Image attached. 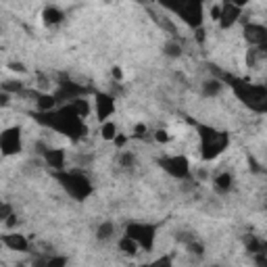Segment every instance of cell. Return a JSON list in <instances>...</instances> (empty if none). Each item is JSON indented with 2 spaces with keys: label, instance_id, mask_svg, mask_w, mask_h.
Masks as SVG:
<instances>
[{
  "label": "cell",
  "instance_id": "d590c367",
  "mask_svg": "<svg viewBox=\"0 0 267 267\" xmlns=\"http://www.w3.org/2000/svg\"><path fill=\"white\" fill-rule=\"evenodd\" d=\"M219 15H221V4H215L211 8V19L213 21H219Z\"/></svg>",
  "mask_w": 267,
  "mask_h": 267
},
{
  "label": "cell",
  "instance_id": "484cf974",
  "mask_svg": "<svg viewBox=\"0 0 267 267\" xmlns=\"http://www.w3.org/2000/svg\"><path fill=\"white\" fill-rule=\"evenodd\" d=\"M186 248H188V253L194 255V257H202L204 255V246L202 242H199V240H190V242H186Z\"/></svg>",
  "mask_w": 267,
  "mask_h": 267
},
{
  "label": "cell",
  "instance_id": "ee69618b",
  "mask_svg": "<svg viewBox=\"0 0 267 267\" xmlns=\"http://www.w3.org/2000/svg\"><path fill=\"white\" fill-rule=\"evenodd\" d=\"M2 246H4V244H2V240H0V248H2Z\"/></svg>",
  "mask_w": 267,
  "mask_h": 267
},
{
  "label": "cell",
  "instance_id": "f1b7e54d",
  "mask_svg": "<svg viewBox=\"0 0 267 267\" xmlns=\"http://www.w3.org/2000/svg\"><path fill=\"white\" fill-rule=\"evenodd\" d=\"M155 140L159 142V144H167V142L171 140V136L167 134V130H157L155 132Z\"/></svg>",
  "mask_w": 267,
  "mask_h": 267
},
{
  "label": "cell",
  "instance_id": "4316f807",
  "mask_svg": "<svg viewBox=\"0 0 267 267\" xmlns=\"http://www.w3.org/2000/svg\"><path fill=\"white\" fill-rule=\"evenodd\" d=\"M119 163H121V167L130 169V167L136 165V159H134V155H132V153H121V157H119Z\"/></svg>",
  "mask_w": 267,
  "mask_h": 267
},
{
  "label": "cell",
  "instance_id": "e0dca14e",
  "mask_svg": "<svg viewBox=\"0 0 267 267\" xmlns=\"http://www.w3.org/2000/svg\"><path fill=\"white\" fill-rule=\"evenodd\" d=\"M33 99H35V106H38L40 113L57 109V104H59L57 99H55V94H38V92H33Z\"/></svg>",
  "mask_w": 267,
  "mask_h": 267
},
{
  "label": "cell",
  "instance_id": "9c48e42d",
  "mask_svg": "<svg viewBox=\"0 0 267 267\" xmlns=\"http://www.w3.org/2000/svg\"><path fill=\"white\" fill-rule=\"evenodd\" d=\"M86 92H88L86 88L75 82H61L55 92V99H57V102H73L77 99H82V96H86Z\"/></svg>",
  "mask_w": 267,
  "mask_h": 267
},
{
  "label": "cell",
  "instance_id": "f546056e",
  "mask_svg": "<svg viewBox=\"0 0 267 267\" xmlns=\"http://www.w3.org/2000/svg\"><path fill=\"white\" fill-rule=\"evenodd\" d=\"M11 213H13V207H11V204H6V202L0 204V221H4L8 215H11Z\"/></svg>",
  "mask_w": 267,
  "mask_h": 267
},
{
  "label": "cell",
  "instance_id": "7a4b0ae2",
  "mask_svg": "<svg viewBox=\"0 0 267 267\" xmlns=\"http://www.w3.org/2000/svg\"><path fill=\"white\" fill-rule=\"evenodd\" d=\"M221 82H228L232 92L236 94V99L248 106L255 113H265L267 111V88L263 84H251L244 79H238L232 75H224Z\"/></svg>",
  "mask_w": 267,
  "mask_h": 267
},
{
  "label": "cell",
  "instance_id": "ba28073f",
  "mask_svg": "<svg viewBox=\"0 0 267 267\" xmlns=\"http://www.w3.org/2000/svg\"><path fill=\"white\" fill-rule=\"evenodd\" d=\"M23 150V140H21V128L13 126L0 132V153L4 157H15Z\"/></svg>",
  "mask_w": 267,
  "mask_h": 267
},
{
  "label": "cell",
  "instance_id": "4dcf8cb0",
  "mask_svg": "<svg viewBox=\"0 0 267 267\" xmlns=\"http://www.w3.org/2000/svg\"><path fill=\"white\" fill-rule=\"evenodd\" d=\"M204 38H207V32H204V28L200 25V28L194 30V40H197L199 44H202V42H204Z\"/></svg>",
  "mask_w": 267,
  "mask_h": 267
},
{
  "label": "cell",
  "instance_id": "83f0119b",
  "mask_svg": "<svg viewBox=\"0 0 267 267\" xmlns=\"http://www.w3.org/2000/svg\"><path fill=\"white\" fill-rule=\"evenodd\" d=\"M44 265L46 267H63V265H67V259L65 257H50V259L44 261Z\"/></svg>",
  "mask_w": 267,
  "mask_h": 267
},
{
  "label": "cell",
  "instance_id": "8fae6325",
  "mask_svg": "<svg viewBox=\"0 0 267 267\" xmlns=\"http://www.w3.org/2000/svg\"><path fill=\"white\" fill-rule=\"evenodd\" d=\"M244 38L251 46L265 48L267 46V28L261 23H246L244 25Z\"/></svg>",
  "mask_w": 267,
  "mask_h": 267
},
{
  "label": "cell",
  "instance_id": "9a60e30c",
  "mask_svg": "<svg viewBox=\"0 0 267 267\" xmlns=\"http://www.w3.org/2000/svg\"><path fill=\"white\" fill-rule=\"evenodd\" d=\"M63 19H65V13L61 11V8H57V6H46L44 8V13H42V21H44V25H48V28L63 23Z\"/></svg>",
  "mask_w": 267,
  "mask_h": 267
},
{
  "label": "cell",
  "instance_id": "cb8c5ba5",
  "mask_svg": "<svg viewBox=\"0 0 267 267\" xmlns=\"http://www.w3.org/2000/svg\"><path fill=\"white\" fill-rule=\"evenodd\" d=\"M0 90L8 92V94H21L23 92V82H19V79H11V82H4L2 86H0Z\"/></svg>",
  "mask_w": 267,
  "mask_h": 267
},
{
  "label": "cell",
  "instance_id": "e575fe53",
  "mask_svg": "<svg viewBox=\"0 0 267 267\" xmlns=\"http://www.w3.org/2000/svg\"><path fill=\"white\" fill-rule=\"evenodd\" d=\"M8 104H11V94L0 92V106H8Z\"/></svg>",
  "mask_w": 267,
  "mask_h": 267
},
{
  "label": "cell",
  "instance_id": "d4e9b609",
  "mask_svg": "<svg viewBox=\"0 0 267 267\" xmlns=\"http://www.w3.org/2000/svg\"><path fill=\"white\" fill-rule=\"evenodd\" d=\"M165 57H169V59H180V57H182L180 42H167V44H165Z\"/></svg>",
  "mask_w": 267,
  "mask_h": 267
},
{
  "label": "cell",
  "instance_id": "7bdbcfd3",
  "mask_svg": "<svg viewBox=\"0 0 267 267\" xmlns=\"http://www.w3.org/2000/svg\"><path fill=\"white\" fill-rule=\"evenodd\" d=\"M136 2H138V4H144V6H146V4H150V2H155V0H136Z\"/></svg>",
  "mask_w": 267,
  "mask_h": 267
},
{
  "label": "cell",
  "instance_id": "b9f144b4",
  "mask_svg": "<svg viewBox=\"0 0 267 267\" xmlns=\"http://www.w3.org/2000/svg\"><path fill=\"white\" fill-rule=\"evenodd\" d=\"M199 180H207V171H204V169L199 171Z\"/></svg>",
  "mask_w": 267,
  "mask_h": 267
},
{
  "label": "cell",
  "instance_id": "d6a6232c",
  "mask_svg": "<svg viewBox=\"0 0 267 267\" xmlns=\"http://www.w3.org/2000/svg\"><path fill=\"white\" fill-rule=\"evenodd\" d=\"M113 142H115V146H117V148H123V146H126V142H128V138L121 136V134H117V136L113 138Z\"/></svg>",
  "mask_w": 267,
  "mask_h": 267
},
{
  "label": "cell",
  "instance_id": "8992f818",
  "mask_svg": "<svg viewBox=\"0 0 267 267\" xmlns=\"http://www.w3.org/2000/svg\"><path fill=\"white\" fill-rule=\"evenodd\" d=\"M126 236L134 238L140 246V251H153L157 240V226L155 224H140V221H130L126 228Z\"/></svg>",
  "mask_w": 267,
  "mask_h": 267
},
{
  "label": "cell",
  "instance_id": "7c38bea8",
  "mask_svg": "<svg viewBox=\"0 0 267 267\" xmlns=\"http://www.w3.org/2000/svg\"><path fill=\"white\" fill-rule=\"evenodd\" d=\"M242 17V8L234 6L230 0H226L224 4H221V15H219V28L221 30H230L234 23H238V19Z\"/></svg>",
  "mask_w": 267,
  "mask_h": 267
},
{
  "label": "cell",
  "instance_id": "30bf717a",
  "mask_svg": "<svg viewBox=\"0 0 267 267\" xmlns=\"http://www.w3.org/2000/svg\"><path fill=\"white\" fill-rule=\"evenodd\" d=\"M94 100H96L94 106H96V117H99V121H106L117 111V99L109 92H99Z\"/></svg>",
  "mask_w": 267,
  "mask_h": 267
},
{
  "label": "cell",
  "instance_id": "f6af8a7d",
  "mask_svg": "<svg viewBox=\"0 0 267 267\" xmlns=\"http://www.w3.org/2000/svg\"><path fill=\"white\" fill-rule=\"evenodd\" d=\"M0 204H2V200H0Z\"/></svg>",
  "mask_w": 267,
  "mask_h": 267
},
{
  "label": "cell",
  "instance_id": "2e32d148",
  "mask_svg": "<svg viewBox=\"0 0 267 267\" xmlns=\"http://www.w3.org/2000/svg\"><path fill=\"white\" fill-rule=\"evenodd\" d=\"M213 186H215V190L219 194H228L230 190H232V186H234V177L230 171H221L215 175V182H213Z\"/></svg>",
  "mask_w": 267,
  "mask_h": 267
},
{
  "label": "cell",
  "instance_id": "ab89813d",
  "mask_svg": "<svg viewBox=\"0 0 267 267\" xmlns=\"http://www.w3.org/2000/svg\"><path fill=\"white\" fill-rule=\"evenodd\" d=\"M248 165H251V167H253V171H255V173H261V167H259V165H257V161H255V159H253V157H251V159H248Z\"/></svg>",
  "mask_w": 267,
  "mask_h": 267
},
{
  "label": "cell",
  "instance_id": "74e56055",
  "mask_svg": "<svg viewBox=\"0 0 267 267\" xmlns=\"http://www.w3.org/2000/svg\"><path fill=\"white\" fill-rule=\"evenodd\" d=\"M4 224H6V228H8V230L17 226V215H15V213H11V215H8V217L4 219Z\"/></svg>",
  "mask_w": 267,
  "mask_h": 267
},
{
  "label": "cell",
  "instance_id": "5bb4252c",
  "mask_svg": "<svg viewBox=\"0 0 267 267\" xmlns=\"http://www.w3.org/2000/svg\"><path fill=\"white\" fill-rule=\"evenodd\" d=\"M0 240H2V244L6 248L17 251V253H28V248H30V240L23 234H4V236H0Z\"/></svg>",
  "mask_w": 267,
  "mask_h": 267
},
{
  "label": "cell",
  "instance_id": "1f68e13d",
  "mask_svg": "<svg viewBox=\"0 0 267 267\" xmlns=\"http://www.w3.org/2000/svg\"><path fill=\"white\" fill-rule=\"evenodd\" d=\"M8 69L15 71V73H25V71H28L23 63H17V61H13V63H8Z\"/></svg>",
  "mask_w": 267,
  "mask_h": 267
},
{
  "label": "cell",
  "instance_id": "60d3db41",
  "mask_svg": "<svg viewBox=\"0 0 267 267\" xmlns=\"http://www.w3.org/2000/svg\"><path fill=\"white\" fill-rule=\"evenodd\" d=\"M171 263V257H161L159 261H155V265H169Z\"/></svg>",
  "mask_w": 267,
  "mask_h": 267
},
{
  "label": "cell",
  "instance_id": "4fadbf2b",
  "mask_svg": "<svg viewBox=\"0 0 267 267\" xmlns=\"http://www.w3.org/2000/svg\"><path fill=\"white\" fill-rule=\"evenodd\" d=\"M42 157H44V161H46V165L52 169V171H63V169H67L65 167V161H67V155H65V150L63 148H46L42 153Z\"/></svg>",
  "mask_w": 267,
  "mask_h": 267
},
{
  "label": "cell",
  "instance_id": "ac0fdd59",
  "mask_svg": "<svg viewBox=\"0 0 267 267\" xmlns=\"http://www.w3.org/2000/svg\"><path fill=\"white\" fill-rule=\"evenodd\" d=\"M221 90H224V82H221L219 77H211L202 84V94L207 96V99H215Z\"/></svg>",
  "mask_w": 267,
  "mask_h": 267
},
{
  "label": "cell",
  "instance_id": "8d00e7d4",
  "mask_svg": "<svg viewBox=\"0 0 267 267\" xmlns=\"http://www.w3.org/2000/svg\"><path fill=\"white\" fill-rule=\"evenodd\" d=\"M111 75H113L115 82H121V77H123V71H121V67H113V69H111Z\"/></svg>",
  "mask_w": 267,
  "mask_h": 267
},
{
  "label": "cell",
  "instance_id": "f35d334b",
  "mask_svg": "<svg viewBox=\"0 0 267 267\" xmlns=\"http://www.w3.org/2000/svg\"><path fill=\"white\" fill-rule=\"evenodd\" d=\"M230 2H232L234 6H238V8H244L248 2H251V0H230Z\"/></svg>",
  "mask_w": 267,
  "mask_h": 267
},
{
  "label": "cell",
  "instance_id": "603a6c76",
  "mask_svg": "<svg viewBox=\"0 0 267 267\" xmlns=\"http://www.w3.org/2000/svg\"><path fill=\"white\" fill-rule=\"evenodd\" d=\"M71 104H73V109L77 111V115H79L82 119H86L88 115H90V102H88L84 96H82V99H77V100H73Z\"/></svg>",
  "mask_w": 267,
  "mask_h": 267
},
{
  "label": "cell",
  "instance_id": "5b68a950",
  "mask_svg": "<svg viewBox=\"0 0 267 267\" xmlns=\"http://www.w3.org/2000/svg\"><path fill=\"white\" fill-rule=\"evenodd\" d=\"M165 11L177 15L190 30L202 25V4L204 0H157Z\"/></svg>",
  "mask_w": 267,
  "mask_h": 267
},
{
  "label": "cell",
  "instance_id": "44dd1931",
  "mask_svg": "<svg viewBox=\"0 0 267 267\" xmlns=\"http://www.w3.org/2000/svg\"><path fill=\"white\" fill-rule=\"evenodd\" d=\"M115 234V226H113V221H104V224L99 226V230H96V238L99 240H111Z\"/></svg>",
  "mask_w": 267,
  "mask_h": 267
},
{
  "label": "cell",
  "instance_id": "52a82bcc",
  "mask_svg": "<svg viewBox=\"0 0 267 267\" xmlns=\"http://www.w3.org/2000/svg\"><path fill=\"white\" fill-rule=\"evenodd\" d=\"M157 163H159V167H161L167 175L175 177V180H188V177H190V161L184 155L161 157Z\"/></svg>",
  "mask_w": 267,
  "mask_h": 267
},
{
  "label": "cell",
  "instance_id": "d6986e66",
  "mask_svg": "<svg viewBox=\"0 0 267 267\" xmlns=\"http://www.w3.org/2000/svg\"><path fill=\"white\" fill-rule=\"evenodd\" d=\"M119 251L123 253V255H130V257H134V255H138V251H140V246H138V242L134 238H130V236H123L121 240H119Z\"/></svg>",
  "mask_w": 267,
  "mask_h": 267
},
{
  "label": "cell",
  "instance_id": "836d02e7",
  "mask_svg": "<svg viewBox=\"0 0 267 267\" xmlns=\"http://www.w3.org/2000/svg\"><path fill=\"white\" fill-rule=\"evenodd\" d=\"M134 132H136V134H134V136H138V138H144V134H146V126H144V123H138V126L134 128Z\"/></svg>",
  "mask_w": 267,
  "mask_h": 267
},
{
  "label": "cell",
  "instance_id": "6da1fadb",
  "mask_svg": "<svg viewBox=\"0 0 267 267\" xmlns=\"http://www.w3.org/2000/svg\"><path fill=\"white\" fill-rule=\"evenodd\" d=\"M33 119L44 128H50V130L59 132L61 136L69 138L71 142L82 140L88 132L84 119L77 115V111L73 109L71 102H67L63 106H57V109H52V111H44V113L38 111L33 115Z\"/></svg>",
  "mask_w": 267,
  "mask_h": 267
},
{
  "label": "cell",
  "instance_id": "277c9868",
  "mask_svg": "<svg viewBox=\"0 0 267 267\" xmlns=\"http://www.w3.org/2000/svg\"><path fill=\"white\" fill-rule=\"evenodd\" d=\"M199 136H200V157L202 161H213L219 155H224L230 146V136L228 132H221L217 128L199 123Z\"/></svg>",
  "mask_w": 267,
  "mask_h": 267
},
{
  "label": "cell",
  "instance_id": "3957f363",
  "mask_svg": "<svg viewBox=\"0 0 267 267\" xmlns=\"http://www.w3.org/2000/svg\"><path fill=\"white\" fill-rule=\"evenodd\" d=\"M52 177L61 184V188H63L73 200H86V199H90L92 192H94V186L90 182V177H88L84 171H79V169L52 171Z\"/></svg>",
  "mask_w": 267,
  "mask_h": 267
},
{
  "label": "cell",
  "instance_id": "ffe728a7",
  "mask_svg": "<svg viewBox=\"0 0 267 267\" xmlns=\"http://www.w3.org/2000/svg\"><path fill=\"white\" fill-rule=\"evenodd\" d=\"M244 246H246V251L251 253V255L261 253V251H265V248H267L263 240H261V238H257V236H253V234L244 238Z\"/></svg>",
  "mask_w": 267,
  "mask_h": 267
},
{
  "label": "cell",
  "instance_id": "7402d4cb",
  "mask_svg": "<svg viewBox=\"0 0 267 267\" xmlns=\"http://www.w3.org/2000/svg\"><path fill=\"white\" fill-rule=\"evenodd\" d=\"M100 136H102V140H113L115 136H117V126H115L113 121H102V126H100Z\"/></svg>",
  "mask_w": 267,
  "mask_h": 267
}]
</instances>
